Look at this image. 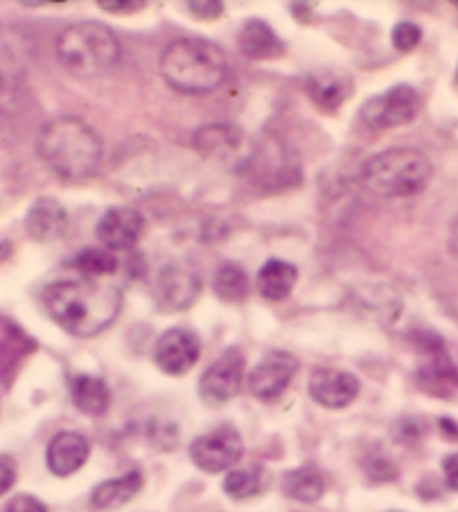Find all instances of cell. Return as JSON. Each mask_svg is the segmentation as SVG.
<instances>
[{"mask_svg": "<svg viewBox=\"0 0 458 512\" xmlns=\"http://www.w3.org/2000/svg\"><path fill=\"white\" fill-rule=\"evenodd\" d=\"M144 216L133 207H113L97 225V239L106 250H131L144 234Z\"/></svg>", "mask_w": 458, "mask_h": 512, "instance_id": "13", "label": "cell"}, {"mask_svg": "<svg viewBox=\"0 0 458 512\" xmlns=\"http://www.w3.org/2000/svg\"><path fill=\"white\" fill-rule=\"evenodd\" d=\"M57 57L72 75L102 77L117 66L122 45L111 27L93 21L75 23L59 34Z\"/></svg>", "mask_w": 458, "mask_h": 512, "instance_id": "4", "label": "cell"}, {"mask_svg": "<svg viewBox=\"0 0 458 512\" xmlns=\"http://www.w3.org/2000/svg\"><path fill=\"white\" fill-rule=\"evenodd\" d=\"M225 52L205 39H180L160 57V75L185 95L212 93L227 79Z\"/></svg>", "mask_w": 458, "mask_h": 512, "instance_id": "3", "label": "cell"}, {"mask_svg": "<svg viewBox=\"0 0 458 512\" xmlns=\"http://www.w3.org/2000/svg\"><path fill=\"white\" fill-rule=\"evenodd\" d=\"M420 108V97L414 86L398 84L387 93L369 99L362 106L360 120L373 131H387V128L405 126L414 120Z\"/></svg>", "mask_w": 458, "mask_h": 512, "instance_id": "7", "label": "cell"}, {"mask_svg": "<svg viewBox=\"0 0 458 512\" xmlns=\"http://www.w3.org/2000/svg\"><path fill=\"white\" fill-rule=\"evenodd\" d=\"M214 292L218 299L227 301V304H241L247 299V292H250V281H247V274L236 263H225L214 274Z\"/></svg>", "mask_w": 458, "mask_h": 512, "instance_id": "23", "label": "cell"}, {"mask_svg": "<svg viewBox=\"0 0 458 512\" xmlns=\"http://www.w3.org/2000/svg\"><path fill=\"white\" fill-rule=\"evenodd\" d=\"M72 402L79 411L88 416H104L111 405V391L102 378L95 376H77L70 382Z\"/></svg>", "mask_w": 458, "mask_h": 512, "instance_id": "21", "label": "cell"}, {"mask_svg": "<svg viewBox=\"0 0 458 512\" xmlns=\"http://www.w3.org/2000/svg\"><path fill=\"white\" fill-rule=\"evenodd\" d=\"M142 488H144L142 474L128 472L117 479L99 483V486L93 490V497H90V501H93L95 510H117L140 495Z\"/></svg>", "mask_w": 458, "mask_h": 512, "instance_id": "19", "label": "cell"}, {"mask_svg": "<svg viewBox=\"0 0 458 512\" xmlns=\"http://www.w3.org/2000/svg\"><path fill=\"white\" fill-rule=\"evenodd\" d=\"M238 48L254 61H270L279 59L286 54V43H283L277 32L272 30L268 23L259 21V18H252L247 21L241 32H238Z\"/></svg>", "mask_w": 458, "mask_h": 512, "instance_id": "17", "label": "cell"}, {"mask_svg": "<svg viewBox=\"0 0 458 512\" xmlns=\"http://www.w3.org/2000/svg\"><path fill=\"white\" fill-rule=\"evenodd\" d=\"M306 90L317 106L335 111L351 95L353 81L340 70H317L306 77Z\"/></svg>", "mask_w": 458, "mask_h": 512, "instance_id": "18", "label": "cell"}, {"mask_svg": "<svg viewBox=\"0 0 458 512\" xmlns=\"http://www.w3.org/2000/svg\"><path fill=\"white\" fill-rule=\"evenodd\" d=\"M191 461H194L200 470L209 474L225 472L241 461L243 456V438L232 425H221L198 436L189 447Z\"/></svg>", "mask_w": 458, "mask_h": 512, "instance_id": "8", "label": "cell"}, {"mask_svg": "<svg viewBox=\"0 0 458 512\" xmlns=\"http://www.w3.org/2000/svg\"><path fill=\"white\" fill-rule=\"evenodd\" d=\"M432 162L416 149H389L366 160L362 182L382 198H411L432 180Z\"/></svg>", "mask_w": 458, "mask_h": 512, "instance_id": "5", "label": "cell"}, {"mask_svg": "<svg viewBox=\"0 0 458 512\" xmlns=\"http://www.w3.org/2000/svg\"><path fill=\"white\" fill-rule=\"evenodd\" d=\"M90 456V443L86 436L77 432H61L50 441L48 452H45V461L48 468L57 477H70L77 470L86 465Z\"/></svg>", "mask_w": 458, "mask_h": 512, "instance_id": "16", "label": "cell"}, {"mask_svg": "<svg viewBox=\"0 0 458 512\" xmlns=\"http://www.w3.org/2000/svg\"><path fill=\"white\" fill-rule=\"evenodd\" d=\"M72 268L84 272L86 277H108L119 268L117 256L104 248H88L72 259Z\"/></svg>", "mask_w": 458, "mask_h": 512, "instance_id": "24", "label": "cell"}, {"mask_svg": "<svg viewBox=\"0 0 458 512\" xmlns=\"http://www.w3.org/2000/svg\"><path fill=\"white\" fill-rule=\"evenodd\" d=\"M5 512H48L41 499H36L32 495H18L7 504Z\"/></svg>", "mask_w": 458, "mask_h": 512, "instance_id": "28", "label": "cell"}, {"mask_svg": "<svg viewBox=\"0 0 458 512\" xmlns=\"http://www.w3.org/2000/svg\"><path fill=\"white\" fill-rule=\"evenodd\" d=\"M456 81H458V70H456Z\"/></svg>", "mask_w": 458, "mask_h": 512, "instance_id": "33", "label": "cell"}, {"mask_svg": "<svg viewBox=\"0 0 458 512\" xmlns=\"http://www.w3.org/2000/svg\"><path fill=\"white\" fill-rule=\"evenodd\" d=\"M36 153L54 176L79 182L99 169L104 144L86 122L77 117H57L39 131Z\"/></svg>", "mask_w": 458, "mask_h": 512, "instance_id": "2", "label": "cell"}, {"mask_svg": "<svg viewBox=\"0 0 458 512\" xmlns=\"http://www.w3.org/2000/svg\"><path fill=\"white\" fill-rule=\"evenodd\" d=\"M297 369L299 362L295 355L272 351L252 369L247 384H250V391L256 398L263 402H272L288 389V384L295 378Z\"/></svg>", "mask_w": 458, "mask_h": 512, "instance_id": "11", "label": "cell"}, {"mask_svg": "<svg viewBox=\"0 0 458 512\" xmlns=\"http://www.w3.org/2000/svg\"><path fill=\"white\" fill-rule=\"evenodd\" d=\"M70 227L68 209L59 200L43 196L34 200L30 212L25 216V230L36 243H54L66 236Z\"/></svg>", "mask_w": 458, "mask_h": 512, "instance_id": "15", "label": "cell"}, {"mask_svg": "<svg viewBox=\"0 0 458 512\" xmlns=\"http://www.w3.org/2000/svg\"><path fill=\"white\" fill-rule=\"evenodd\" d=\"M155 364L169 376H182L196 367L200 358L198 337L187 328H169L155 344Z\"/></svg>", "mask_w": 458, "mask_h": 512, "instance_id": "12", "label": "cell"}, {"mask_svg": "<svg viewBox=\"0 0 458 512\" xmlns=\"http://www.w3.org/2000/svg\"><path fill=\"white\" fill-rule=\"evenodd\" d=\"M456 7H458V3H456Z\"/></svg>", "mask_w": 458, "mask_h": 512, "instance_id": "34", "label": "cell"}, {"mask_svg": "<svg viewBox=\"0 0 458 512\" xmlns=\"http://www.w3.org/2000/svg\"><path fill=\"white\" fill-rule=\"evenodd\" d=\"M16 483V465L9 456H0V497Z\"/></svg>", "mask_w": 458, "mask_h": 512, "instance_id": "29", "label": "cell"}, {"mask_svg": "<svg viewBox=\"0 0 458 512\" xmlns=\"http://www.w3.org/2000/svg\"><path fill=\"white\" fill-rule=\"evenodd\" d=\"M297 279H299V270L295 265L281 259H272L261 265L256 283H259V290L265 299L281 301L286 299L292 292V288L297 286Z\"/></svg>", "mask_w": 458, "mask_h": 512, "instance_id": "20", "label": "cell"}, {"mask_svg": "<svg viewBox=\"0 0 458 512\" xmlns=\"http://www.w3.org/2000/svg\"><path fill=\"white\" fill-rule=\"evenodd\" d=\"M43 306L63 331L95 337L117 319L122 292L97 281H59L45 288Z\"/></svg>", "mask_w": 458, "mask_h": 512, "instance_id": "1", "label": "cell"}, {"mask_svg": "<svg viewBox=\"0 0 458 512\" xmlns=\"http://www.w3.org/2000/svg\"><path fill=\"white\" fill-rule=\"evenodd\" d=\"M194 149L205 162L232 173L250 169L256 155L252 137L243 128L225 122L198 128L194 133Z\"/></svg>", "mask_w": 458, "mask_h": 512, "instance_id": "6", "label": "cell"}, {"mask_svg": "<svg viewBox=\"0 0 458 512\" xmlns=\"http://www.w3.org/2000/svg\"><path fill=\"white\" fill-rule=\"evenodd\" d=\"M187 9L198 21H216L225 12V5L218 0H198V3H187Z\"/></svg>", "mask_w": 458, "mask_h": 512, "instance_id": "27", "label": "cell"}, {"mask_svg": "<svg viewBox=\"0 0 458 512\" xmlns=\"http://www.w3.org/2000/svg\"><path fill=\"white\" fill-rule=\"evenodd\" d=\"M283 490L290 499L301 501V504H313L326 492V479L313 465H304V468L292 470L283 477Z\"/></svg>", "mask_w": 458, "mask_h": 512, "instance_id": "22", "label": "cell"}, {"mask_svg": "<svg viewBox=\"0 0 458 512\" xmlns=\"http://www.w3.org/2000/svg\"><path fill=\"white\" fill-rule=\"evenodd\" d=\"M99 7L106 9V12H119V14H128L135 12V9H142V3H128V0H122V3H99Z\"/></svg>", "mask_w": 458, "mask_h": 512, "instance_id": "31", "label": "cell"}, {"mask_svg": "<svg viewBox=\"0 0 458 512\" xmlns=\"http://www.w3.org/2000/svg\"><path fill=\"white\" fill-rule=\"evenodd\" d=\"M245 378V358L241 349H229L209 367L200 378L198 391L205 405L221 407L225 402L236 398L243 387Z\"/></svg>", "mask_w": 458, "mask_h": 512, "instance_id": "10", "label": "cell"}, {"mask_svg": "<svg viewBox=\"0 0 458 512\" xmlns=\"http://www.w3.org/2000/svg\"><path fill=\"white\" fill-rule=\"evenodd\" d=\"M225 492L232 499L241 501V499H252L256 495H261L265 488L263 481V472L259 468H250V470H232L225 477L223 483Z\"/></svg>", "mask_w": 458, "mask_h": 512, "instance_id": "25", "label": "cell"}, {"mask_svg": "<svg viewBox=\"0 0 458 512\" xmlns=\"http://www.w3.org/2000/svg\"><path fill=\"white\" fill-rule=\"evenodd\" d=\"M12 256V243H0V263H5Z\"/></svg>", "mask_w": 458, "mask_h": 512, "instance_id": "32", "label": "cell"}, {"mask_svg": "<svg viewBox=\"0 0 458 512\" xmlns=\"http://www.w3.org/2000/svg\"><path fill=\"white\" fill-rule=\"evenodd\" d=\"M423 39V30L416 23L411 21H402L396 27H393V34H391V41L396 45V50L400 52H409L414 50L416 45Z\"/></svg>", "mask_w": 458, "mask_h": 512, "instance_id": "26", "label": "cell"}, {"mask_svg": "<svg viewBox=\"0 0 458 512\" xmlns=\"http://www.w3.org/2000/svg\"><path fill=\"white\" fill-rule=\"evenodd\" d=\"M310 398L326 409H344L360 393V380L340 369H317L308 382Z\"/></svg>", "mask_w": 458, "mask_h": 512, "instance_id": "14", "label": "cell"}, {"mask_svg": "<svg viewBox=\"0 0 458 512\" xmlns=\"http://www.w3.org/2000/svg\"><path fill=\"white\" fill-rule=\"evenodd\" d=\"M203 290L198 274L187 265H164L153 283V299L162 313H185L196 304Z\"/></svg>", "mask_w": 458, "mask_h": 512, "instance_id": "9", "label": "cell"}, {"mask_svg": "<svg viewBox=\"0 0 458 512\" xmlns=\"http://www.w3.org/2000/svg\"><path fill=\"white\" fill-rule=\"evenodd\" d=\"M443 472H445V483L447 488L458 492V452L445 456L443 461Z\"/></svg>", "mask_w": 458, "mask_h": 512, "instance_id": "30", "label": "cell"}]
</instances>
